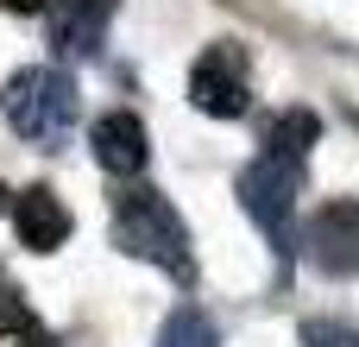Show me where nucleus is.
Listing matches in <instances>:
<instances>
[{
	"label": "nucleus",
	"instance_id": "obj_1",
	"mask_svg": "<svg viewBox=\"0 0 359 347\" xmlns=\"http://www.w3.org/2000/svg\"><path fill=\"white\" fill-rule=\"evenodd\" d=\"M114 247H120L126 259L158 266V272L177 278V284H196L189 228H183V215L170 209V196L151 190V183H133V190L114 196Z\"/></svg>",
	"mask_w": 359,
	"mask_h": 347
},
{
	"label": "nucleus",
	"instance_id": "obj_7",
	"mask_svg": "<svg viewBox=\"0 0 359 347\" xmlns=\"http://www.w3.org/2000/svg\"><path fill=\"white\" fill-rule=\"evenodd\" d=\"M88 145H95L101 171H114V177H139V171H145V158H151V145H145V120H139V114H126V107L101 114V120L88 126Z\"/></svg>",
	"mask_w": 359,
	"mask_h": 347
},
{
	"label": "nucleus",
	"instance_id": "obj_12",
	"mask_svg": "<svg viewBox=\"0 0 359 347\" xmlns=\"http://www.w3.org/2000/svg\"><path fill=\"white\" fill-rule=\"evenodd\" d=\"M0 6H6V13H44L50 0H0Z\"/></svg>",
	"mask_w": 359,
	"mask_h": 347
},
{
	"label": "nucleus",
	"instance_id": "obj_11",
	"mask_svg": "<svg viewBox=\"0 0 359 347\" xmlns=\"http://www.w3.org/2000/svg\"><path fill=\"white\" fill-rule=\"evenodd\" d=\"M297 347H359V329L353 322H334V316H309L297 329Z\"/></svg>",
	"mask_w": 359,
	"mask_h": 347
},
{
	"label": "nucleus",
	"instance_id": "obj_10",
	"mask_svg": "<svg viewBox=\"0 0 359 347\" xmlns=\"http://www.w3.org/2000/svg\"><path fill=\"white\" fill-rule=\"evenodd\" d=\"M158 347H221V329H215L196 303H183V310L158 329Z\"/></svg>",
	"mask_w": 359,
	"mask_h": 347
},
{
	"label": "nucleus",
	"instance_id": "obj_13",
	"mask_svg": "<svg viewBox=\"0 0 359 347\" xmlns=\"http://www.w3.org/2000/svg\"><path fill=\"white\" fill-rule=\"evenodd\" d=\"M0 215H13V190L6 183H0Z\"/></svg>",
	"mask_w": 359,
	"mask_h": 347
},
{
	"label": "nucleus",
	"instance_id": "obj_2",
	"mask_svg": "<svg viewBox=\"0 0 359 347\" xmlns=\"http://www.w3.org/2000/svg\"><path fill=\"white\" fill-rule=\"evenodd\" d=\"M0 114H6V126H13L19 139H32V145H57V139H69L82 101H76L69 70H57V63H32V70H19V76L6 82Z\"/></svg>",
	"mask_w": 359,
	"mask_h": 347
},
{
	"label": "nucleus",
	"instance_id": "obj_9",
	"mask_svg": "<svg viewBox=\"0 0 359 347\" xmlns=\"http://www.w3.org/2000/svg\"><path fill=\"white\" fill-rule=\"evenodd\" d=\"M322 139V120L309 114V107H290V114H278L271 120V133H265V158H278V164H297L303 171V158H309V145Z\"/></svg>",
	"mask_w": 359,
	"mask_h": 347
},
{
	"label": "nucleus",
	"instance_id": "obj_6",
	"mask_svg": "<svg viewBox=\"0 0 359 347\" xmlns=\"http://www.w3.org/2000/svg\"><path fill=\"white\" fill-rule=\"evenodd\" d=\"M114 6H120V0H50V6H44L50 44H57L63 57H101L107 25H114Z\"/></svg>",
	"mask_w": 359,
	"mask_h": 347
},
{
	"label": "nucleus",
	"instance_id": "obj_5",
	"mask_svg": "<svg viewBox=\"0 0 359 347\" xmlns=\"http://www.w3.org/2000/svg\"><path fill=\"white\" fill-rule=\"evenodd\" d=\"M303 253L322 278H359V202L353 196H334L309 215Z\"/></svg>",
	"mask_w": 359,
	"mask_h": 347
},
{
	"label": "nucleus",
	"instance_id": "obj_3",
	"mask_svg": "<svg viewBox=\"0 0 359 347\" xmlns=\"http://www.w3.org/2000/svg\"><path fill=\"white\" fill-rule=\"evenodd\" d=\"M297 183H303V171L297 164H278V158H252L240 177H233V196H240V209L259 221V234L271 240V253L284 259V272H290V259H297Z\"/></svg>",
	"mask_w": 359,
	"mask_h": 347
},
{
	"label": "nucleus",
	"instance_id": "obj_14",
	"mask_svg": "<svg viewBox=\"0 0 359 347\" xmlns=\"http://www.w3.org/2000/svg\"><path fill=\"white\" fill-rule=\"evenodd\" d=\"M0 291H6V284H0Z\"/></svg>",
	"mask_w": 359,
	"mask_h": 347
},
{
	"label": "nucleus",
	"instance_id": "obj_8",
	"mask_svg": "<svg viewBox=\"0 0 359 347\" xmlns=\"http://www.w3.org/2000/svg\"><path fill=\"white\" fill-rule=\"evenodd\" d=\"M13 228H19V240H25L32 253H57V247L69 240V209L57 202V190L32 183V190L13 196Z\"/></svg>",
	"mask_w": 359,
	"mask_h": 347
},
{
	"label": "nucleus",
	"instance_id": "obj_4",
	"mask_svg": "<svg viewBox=\"0 0 359 347\" xmlns=\"http://www.w3.org/2000/svg\"><path fill=\"white\" fill-rule=\"evenodd\" d=\"M189 101L215 120H240L252 107V76H246V51L240 44H208L189 70Z\"/></svg>",
	"mask_w": 359,
	"mask_h": 347
}]
</instances>
